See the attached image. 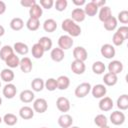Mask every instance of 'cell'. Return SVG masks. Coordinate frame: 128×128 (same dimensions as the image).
<instances>
[{"instance_id": "obj_9", "label": "cell", "mask_w": 128, "mask_h": 128, "mask_svg": "<svg viewBox=\"0 0 128 128\" xmlns=\"http://www.w3.org/2000/svg\"><path fill=\"white\" fill-rule=\"evenodd\" d=\"M70 68H71V71L76 75H81L86 70V66H85L84 62L79 61V60H73L71 62Z\"/></svg>"}, {"instance_id": "obj_50", "label": "cell", "mask_w": 128, "mask_h": 128, "mask_svg": "<svg viewBox=\"0 0 128 128\" xmlns=\"http://www.w3.org/2000/svg\"><path fill=\"white\" fill-rule=\"evenodd\" d=\"M4 34H5V29L2 25H0V37H2Z\"/></svg>"}, {"instance_id": "obj_48", "label": "cell", "mask_w": 128, "mask_h": 128, "mask_svg": "<svg viewBox=\"0 0 128 128\" xmlns=\"http://www.w3.org/2000/svg\"><path fill=\"white\" fill-rule=\"evenodd\" d=\"M5 11H6V4H5V2L0 0V15L4 14Z\"/></svg>"}, {"instance_id": "obj_56", "label": "cell", "mask_w": 128, "mask_h": 128, "mask_svg": "<svg viewBox=\"0 0 128 128\" xmlns=\"http://www.w3.org/2000/svg\"><path fill=\"white\" fill-rule=\"evenodd\" d=\"M41 128H47V127H41Z\"/></svg>"}, {"instance_id": "obj_54", "label": "cell", "mask_w": 128, "mask_h": 128, "mask_svg": "<svg viewBox=\"0 0 128 128\" xmlns=\"http://www.w3.org/2000/svg\"><path fill=\"white\" fill-rule=\"evenodd\" d=\"M2 121H3V119H2V117H1V116H0V123H1V122H2Z\"/></svg>"}, {"instance_id": "obj_41", "label": "cell", "mask_w": 128, "mask_h": 128, "mask_svg": "<svg viewBox=\"0 0 128 128\" xmlns=\"http://www.w3.org/2000/svg\"><path fill=\"white\" fill-rule=\"evenodd\" d=\"M54 6L57 11L62 12L67 8L68 2H67V0H56V2H54Z\"/></svg>"}, {"instance_id": "obj_22", "label": "cell", "mask_w": 128, "mask_h": 128, "mask_svg": "<svg viewBox=\"0 0 128 128\" xmlns=\"http://www.w3.org/2000/svg\"><path fill=\"white\" fill-rule=\"evenodd\" d=\"M103 82H104V85L106 86H114L118 82V76L113 73L107 72L103 76Z\"/></svg>"}, {"instance_id": "obj_7", "label": "cell", "mask_w": 128, "mask_h": 128, "mask_svg": "<svg viewBox=\"0 0 128 128\" xmlns=\"http://www.w3.org/2000/svg\"><path fill=\"white\" fill-rule=\"evenodd\" d=\"M91 93L94 98L101 99L103 98L107 93V88L104 84H96L91 88Z\"/></svg>"}, {"instance_id": "obj_23", "label": "cell", "mask_w": 128, "mask_h": 128, "mask_svg": "<svg viewBox=\"0 0 128 128\" xmlns=\"http://www.w3.org/2000/svg\"><path fill=\"white\" fill-rule=\"evenodd\" d=\"M57 89L59 90H66L70 86V79L66 75H61L57 79Z\"/></svg>"}, {"instance_id": "obj_38", "label": "cell", "mask_w": 128, "mask_h": 128, "mask_svg": "<svg viewBox=\"0 0 128 128\" xmlns=\"http://www.w3.org/2000/svg\"><path fill=\"white\" fill-rule=\"evenodd\" d=\"M26 27L30 31H36V30H38V28L40 27V21H39V19H34V18H30L29 17V19L26 22Z\"/></svg>"}, {"instance_id": "obj_44", "label": "cell", "mask_w": 128, "mask_h": 128, "mask_svg": "<svg viewBox=\"0 0 128 128\" xmlns=\"http://www.w3.org/2000/svg\"><path fill=\"white\" fill-rule=\"evenodd\" d=\"M39 5L41 6L42 9H50L53 7L54 1L53 0H40Z\"/></svg>"}, {"instance_id": "obj_29", "label": "cell", "mask_w": 128, "mask_h": 128, "mask_svg": "<svg viewBox=\"0 0 128 128\" xmlns=\"http://www.w3.org/2000/svg\"><path fill=\"white\" fill-rule=\"evenodd\" d=\"M31 88L33 92H41L44 89V80L42 78H34L31 82Z\"/></svg>"}, {"instance_id": "obj_53", "label": "cell", "mask_w": 128, "mask_h": 128, "mask_svg": "<svg viewBox=\"0 0 128 128\" xmlns=\"http://www.w3.org/2000/svg\"><path fill=\"white\" fill-rule=\"evenodd\" d=\"M1 104H2V99H1V97H0V106H1Z\"/></svg>"}, {"instance_id": "obj_14", "label": "cell", "mask_w": 128, "mask_h": 128, "mask_svg": "<svg viewBox=\"0 0 128 128\" xmlns=\"http://www.w3.org/2000/svg\"><path fill=\"white\" fill-rule=\"evenodd\" d=\"M58 125L61 127V128H69L72 126V123H73V118L71 115L67 114V113H64L62 114L61 116H59L58 120Z\"/></svg>"}, {"instance_id": "obj_18", "label": "cell", "mask_w": 128, "mask_h": 128, "mask_svg": "<svg viewBox=\"0 0 128 128\" xmlns=\"http://www.w3.org/2000/svg\"><path fill=\"white\" fill-rule=\"evenodd\" d=\"M19 98H20V101L23 102V103H31L34 100L35 95H34V92L32 90L26 89V90L21 91V93L19 95Z\"/></svg>"}, {"instance_id": "obj_5", "label": "cell", "mask_w": 128, "mask_h": 128, "mask_svg": "<svg viewBox=\"0 0 128 128\" xmlns=\"http://www.w3.org/2000/svg\"><path fill=\"white\" fill-rule=\"evenodd\" d=\"M100 53L106 59H112L115 56V54H116V50H115V48H114V46L112 44L106 43V44L101 46Z\"/></svg>"}, {"instance_id": "obj_11", "label": "cell", "mask_w": 128, "mask_h": 128, "mask_svg": "<svg viewBox=\"0 0 128 128\" xmlns=\"http://www.w3.org/2000/svg\"><path fill=\"white\" fill-rule=\"evenodd\" d=\"M98 106H99V109H100L101 111L107 112V111H110V110L113 108L114 103H113V100H112L110 97L104 96L103 98L100 99Z\"/></svg>"}, {"instance_id": "obj_39", "label": "cell", "mask_w": 128, "mask_h": 128, "mask_svg": "<svg viewBox=\"0 0 128 128\" xmlns=\"http://www.w3.org/2000/svg\"><path fill=\"white\" fill-rule=\"evenodd\" d=\"M94 123H95L96 126L101 128V127H104L108 124V119L104 114H98L94 118Z\"/></svg>"}, {"instance_id": "obj_35", "label": "cell", "mask_w": 128, "mask_h": 128, "mask_svg": "<svg viewBox=\"0 0 128 128\" xmlns=\"http://www.w3.org/2000/svg\"><path fill=\"white\" fill-rule=\"evenodd\" d=\"M117 24H118V21H117V19H116L114 16L110 17L108 20H106V21L103 23L104 28H105L107 31H113V30H115V29L117 28Z\"/></svg>"}, {"instance_id": "obj_26", "label": "cell", "mask_w": 128, "mask_h": 128, "mask_svg": "<svg viewBox=\"0 0 128 128\" xmlns=\"http://www.w3.org/2000/svg\"><path fill=\"white\" fill-rule=\"evenodd\" d=\"M43 14V9L41 8V6L39 4H35L34 6H32L29 9V15L30 18H34V19H40V17Z\"/></svg>"}, {"instance_id": "obj_52", "label": "cell", "mask_w": 128, "mask_h": 128, "mask_svg": "<svg viewBox=\"0 0 128 128\" xmlns=\"http://www.w3.org/2000/svg\"><path fill=\"white\" fill-rule=\"evenodd\" d=\"M101 128H110L108 125H106V126H104V127H101Z\"/></svg>"}, {"instance_id": "obj_1", "label": "cell", "mask_w": 128, "mask_h": 128, "mask_svg": "<svg viewBox=\"0 0 128 128\" xmlns=\"http://www.w3.org/2000/svg\"><path fill=\"white\" fill-rule=\"evenodd\" d=\"M61 28L63 31L67 32L70 37H78L81 34V27L75 23L71 18H67L62 21Z\"/></svg>"}, {"instance_id": "obj_28", "label": "cell", "mask_w": 128, "mask_h": 128, "mask_svg": "<svg viewBox=\"0 0 128 128\" xmlns=\"http://www.w3.org/2000/svg\"><path fill=\"white\" fill-rule=\"evenodd\" d=\"M5 64L8 66V68H10V69H13V68H17V67H19V64H20V59H19V57L15 54V53H13L10 57H8L7 59H6V61H5Z\"/></svg>"}, {"instance_id": "obj_8", "label": "cell", "mask_w": 128, "mask_h": 128, "mask_svg": "<svg viewBox=\"0 0 128 128\" xmlns=\"http://www.w3.org/2000/svg\"><path fill=\"white\" fill-rule=\"evenodd\" d=\"M73 57H74V60H79L84 62L88 58L87 50L82 46H77L73 49Z\"/></svg>"}, {"instance_id": "obj_4", "label": "cell", "mask_w": 128, "mask_h": 128, "mask_svg": "<svg viewBox=\"0 0 128 128\" xmlns=\"http://www.w3.org/2000/svg\"><path fill=\"white\" fill-rule=\"evenodd\" d=\"M48 109V104L47 101L44 98H37L33 102V110L34 112H37L39 114H42L46 112Z\"/></svg>"}, {"instance_id": "obj_24", "label": "cell", "mask_w": 128, "mask_h": 128, "mask_svg": "<svg viewBox=\"0 0 128 128\" xmlns=\"http://www.w3.org/2000/svg\"><path fill=\"white\" fill-rule=\"evenodd\" d=\"M83 10H84L86 16L93 17V16H95V15L98 13L99 8H98L92 1H90V2H88V3L85 4V8H84Z\"/></svg>"}, {"instance_id": "obj_57", "label": "cell", "mask_w": 128, "mask_h": 128, "mask_svg": "<svg viewBox=\"0 0 128 128\" xmlns=\"http://www.w3.org/2000/svg\"><path fill=\"white\" fill-rule=\"evenodd\" d=\"M0 46H1V41H0Z\"/></svg>"}, {"instance_id": "obj_21", "label": "cell", "mask_w": 128, "mask_h": 128, "mask_svg": "<svg viewBox=\"0 0 128 128\" xmlns=\"http://www.w3.org/2000/svg\"><path fill=\"white\" fill-rule=\"evenodd\" d=\"M14 77H15L14 72H13L12 69H10V68H5V69H3V70L1 71V73H0V78H1V80H3V81L6 82V83H11V82L14 80Z\"/></svg>"}, {"instance_id": "obj_15", "label": "cell", "mask_w": 128, "mask_h": 128, "mask_svg": "<svg viewBox=\"0 0 128 128\" xmlns=\"http://www.w3.org/2000/svg\"><path fill=\"white\" fill-rule=\"evenodd\" d=\"M86 18L85 12L82 8H75L72 10L71 12V19L75 22V23H79V22H83Z\"/></svg>"}, {"instance_id": "obj_32", "label": "cell", "mask_w": 128, "mask_h": 128, "mask_svg": "<svg viewBox=\"0 0 128 128\" xmlns=\"http://www.w3.org/2000/svg\"><path fill=\"white\" fill-rule=\"evenodd\" d=\"M117 107L121 110V111H124V110H127L128 109V95L127 94H122L118 97L117 99Z\"/></svg>"}, {"instance_id": "obj_20", "label": "cell", "mask_w": 128, "mask_h": 128, "mask_svg": "<svg viewBox=\"0 0 128 128\" xmlns=\"http://www.w3.org/2000/svg\"><path fill=\"white\" fill-rule=\"evenodd\" d=\"M50 57L53 61L55 62H61L64 57H65V54H64V51L62 49H60L59 47L57 48H53L51 49V52H50Z\"/></svg>"}, {"instance_id": "obj_16", "label": "cell", "mask_w": 128, "mask_h": 128, "mask_svg": "<svg viewBox=\"0 0 128 128\" xmlns=\"http://www.w3.org/2000/svg\"><path fill=\"white\" fill-rule=\"evenodd\" d=\"M98 17H99V20L104 23L106 20H108L110 17H112L111 8L109 6H106V5L103 6V7H101L98 10Z\"/></svg>"}, {"instance_id": "obj_31", "label": "cell", "mask_w": 128, "mask_h": 128, "mask_svg": "<svg viewBox=\"0 0 128 128\" xmlns=\"http://www.w3.org/2000/svg\"><path fill=\"white\" fill-rule=\"evenodd\" d=\"M31 53H32V56L35 59H40V58L43 57L45 51H44V49L42 48V46L39 43H35L31 48Z\"/></svg>"}, {"instance_id": "obj_49", "label": "cell", "mask_w": 128, "mask_h": 128, "mask_svg": "<svg viewBox=\"0 0 128 128\" xmlns=\"http://www.w3.org/2000/svg\"><path fill=\"white\" fill-rule=\"evenodd\" d=\"M72 2H73L74 5H77V6H81V5H85L86 4L85 0H73Z\"/></svg>"}, {"instance_id": "obj_36", "label": "cell", "mask_w": 128, "mask_h": 128, "mask_svg": "<svg viewBox=\"0 0 128 128\" xmlns=\"http://www.w3.org/2000/svg\"><path fill=\"white\" fill-rule=\"evenodd\" d=\"M105 69H106V66L102 61H95L92 64V71L97 75L103 74L105 72Z\"/></svg>"}, {"instance_id": "obj_19", "label": "cell", "mask_w": 128, "mask_h": 128, "mask_svg": "<svg viewBox=\"0 0 128 128\" xmlns=\"http://www.w3.org/2000/svg\"><path fill=\"white\" fill-rule=\"evenodd\" d=\"M19 116L24 120H29V119L33 118L34 110H33V108H31L29 106H23L19 110Z\"/></svg>"}, {"instance_id": "obj_47", "label": "cell", "mask_w": 128, "mask_h": 128, "mask_svg": "<svg viewBox=\"0 0 128 128\" xmlns=\"http://www.w3.org/2000/svg\"><path fill=\"white\" fill-rule=\"evenodd\" d=\"M92 2H93L98 8H101V7L105 6V4H106V1H105V0H92Z\"/></svg>"}, {"instance_id": "obj_37", "label": "cell", "mask_w": 128, "mask_h": 128, "mask_svg": "<svg viewBox=\"0 0 128 128\" xmlns=\"http://www.w3.org/2000/svg\"><path fill=\"white\" fill-rule=\"evenodd\" d=\"M3 122L8 126H14L18 122V118L13 113H7L3 116Z\"/></svg>"}, {"instance_id": "obj_46", "label": "cell", "mask_w": 128, "mask_h": 128, "mask_svg": "<svg viewBox=\"0 0 128 128\" xmlns=\"http://www.w3.org/2000/svg\"><path fill=\"white\" fill-rule=\"evenodd\" d=\"M36 3H37V2H36L35 0H21V1H20V4H21L22 6L27 7V8H29V9H30L32 6H34Z\"/></svg>"}, {"instance_id": "obj_3", "label": "cell", "mask_w": 128, "mask_h": 128, "mask_svg": "<svg viewBox=\"0 0 128 128\" xmlns=\"http://www.w3.org/2000/svg\"><path fill=\"white\" fill-rule=\"evenodd\" d=\"M73 44H74V41L72 37H70L69 35H61L58 38V47L63 51L70 49L73 46Z\"/></svg>"}, {"instance_id": "obj_25", "label": "cell", "mask_w": 128, "mask_h": 128, "mask_svg": "<svg viewBox=\"0 0 128 128\" xmlns=\"http://www.w3.org/2000/svg\"><path fill=\"white\" fill-rule=\"evenodd\" d=\"M13 50L19 55H26L29 52V47L23 42H15L13 45Z\"/></svg>"}, {"instance_id": "obj_27", "label": "cell", "mask_w": 128, "mask_h": 128, "mask_svg": "<svg viewBox=\"0 0 128 128\" xmlns=\"http://www.w3.org/2000/svg\"><path fill=\"white\" fill-rule=\"evenodd\" d=\"M43 29L48 33H52L57 29V22L52 18L46 19L43 23Z\"/></svg>"}, {"instance_id": "obj_17", "label": "cell", "mask_w": 128, "mask_h": 128, "mask_svg": "<svg viewBox=\"0 0 128 128\" xmlns=\"http://www.w3.org/2000/svg\"><path fill=\"white\" fill-rule=\"evenodd\" d=\"M19 67H20L21 71L24 72V73L31 72L32 71V68H33V64H32L31 59L29 57H23L22 59H20Z\"/></svg>"}, {"instance_id": "obj_43", "label": "cell", "mask_w": 128, "mask_h": 128, "mask_svg": "<svg viewBox=\"0 0 128 128\" xmlns=\"http://www.w3.org/2000/svg\"><path fill=\"white\" fill-rule=\"evenodd\" d=\"M124 41H125V39L118 32H115L113 34V36H112V42H113V44L115 46H121L124 43Z\"/></svg>"}, {"instance_id": "obj_45", "label": "cell", "mask_w": 128, "mask_h": 128, "mask_svg": "<svg viewBox=\"0 0 128 128\" xmlns=\"http://www.w3.org/2000/svg\"><path fill=\"white\" fill-rule=\"evenodd\" d=\"M116 32H118L125 40L128 38V27H127V26H120V27L117 29Z\"/></svg>"}, {"instance_id": "obj_12", "label": "cell", "mask_w": 128, "mask_h": 128, "mask_svg": "<svg viewBox=\"0 0 128 128\" xmlns=\"http://www.w3.org/2000/svg\"><path fill=\"white\" fill-rule=\"evenodd\" d=\"M110 121L114 125H122L125 122V114L122 111H114L110 115Z\"/></svg>"}, {"instance_id": "obj_55", "label": "cell", "mask_w": 128, "mask_h": 128, "mask_svg": "<svg viewBox=\"0 0 128 128\" xmlns=\"http://www.w3.org/2000/svg\"><path fill=\"white\" fill-rule=\"evenodd\" d=\"M0 88H1V82H0Z\"/></svg>"}, {"instance_id": "obj_6", "label": "cell", "mask_w": 128, "mask_h": 128, "mask_svg": "<svg viewBox=\"0 0 128 128\" xmlns=\"http://www.w3.org/2000/svg\"><path fill=\"white\" fill-rule=\"evenodd\" d=\"M56 107L60 112H63V114L68 112L70 110V107H71L69 99L66 97H63V96L58 97L56 100Z\"/></svg>"}, {"instance_id": "obj_42", "label": "cell", "mask_w": 128, "mask_h": 128, "mask_svg": "<svg viewBox=\"0 0 128 128\" xmlns=\"http://www.w3.org/2000/svg\"><path fill=\"white\" fill-rule=\"evenodd\" d=\"M117 21H119L122 24H127L128 23V11L127 10H122L118 13V17L116 18Z\"/></svg>"}, {"instance_id": "obj_30", "label": "cell", "mask_w": 128, "mask_h": 128, "mask_svg": "<svg viewBox=\"0 0 128 128\" xmlns=\"http://www.w3.org/2000/svg\"><path fill=\"white\" fill-rule=\"evenodd\" d=\"M13 53H14L13 47H11L10 45H4V46L0 49V59L5 62L6 59H7L8 57H10Z\"/></svg>"}, {"instance_id": "obj_40", "label": "cell", "mask_w": 128, "mask_h": 128, "mask_svg": "<svg viewBox=\"0 0 128 128\" xmlns=\"http://www.w3.org/2000/svg\"><path fill=\"white\" fill-rule=\"evenodd\" d=\"M44 88L47 89L48 91H54L57 89V81L55 78H48L44 82Z\"/></svg>"}, {"instance_id": "obj_51", "label": "cell", "mask_w": 128, "mask_h": 128, "mask_svg": "<svg viewBox=\"0 0 128 128\" xmlns=\"http://www.w3.org/2000/svg\"><path fill=\"white\" fill-rule=\"evenodd\" d=\"M69 128H80V127H78V126H71V127H69Z\"/></svg>"}, {"instance_id": "obj_2", "label": "cell", "mask_w": 128, "mask_h": 128, "mask_svg": "<svg viewBox=\"0 0 128 128\" xmlns=\"http://www.w3.org/2000/svg\"><path fill=\"white\" fill-rule=\"evenodd\" d=\"M91 84L89 82H83V83H80L76 88H75V91H74V94L77 98H84L85 96H87L90 92H91Z\"/></svg>"}, {"instance_id": "obj_10", "label": "cell", "mask_w": 128, "mask_h": 128, "mask_svg": "<svg viewBox=\"0 0 128 128\" xmlns=\"http://www.w3.org/2000/svg\"><path fill=\"white\" fill-rule=\"evenodd\" d=\"M107 68H108V72L113 73L115 75H118L119 73H121L123 71L124 66H123L121 61H119V60H112L111 62H109Z\"/></svg>"}, {"instance_id": "obj_33", "label": "cell", "mask_w": 128, "mask_h": 128, "mask_svg": "<svg viewBox=\"0 0 128 128\" xmlns=\"http://www.w3.org/2000/svg\"><path fill=\"white\" fill-rule=\"evenodd\" d=\"M37 43H39V44L42 46V48L44 49L45 52H46V51H49V50L52 49L53 42H52L51 38H49V37H47V36H43V37L39 38V40H38Z\"/></svg>"}, {"instance_id": "obj_13", "label": "cell", "mask_w": 128, "mask_h": 128, "mask_svg": "<svg viewBox=\"0 0 128 128\" xmlns=\"http://www.w3.org/2000/svg\"><path fill=\"white\" fill-rule=\"evenodd\" d=\"M3 96L6 97L7 99H12L15 97L16 93H17V88L13 83H7L2 90Z\"/></svg>"}, {"instance_id": "obj_34", "label": "cell", "mask_w": 128, "mask_h": 128, "mask_svg": "<svg viewBox=\"0 0 128 128\" xmlns=\"http://www.w3.org/2000/svg\"><path fill=\"white\" fill-rule=\"evenodd\" d=\"M23 27H24V21L19 17H15L10 21V28L14 31H20Z\"/></svg>"}]
</instances>
